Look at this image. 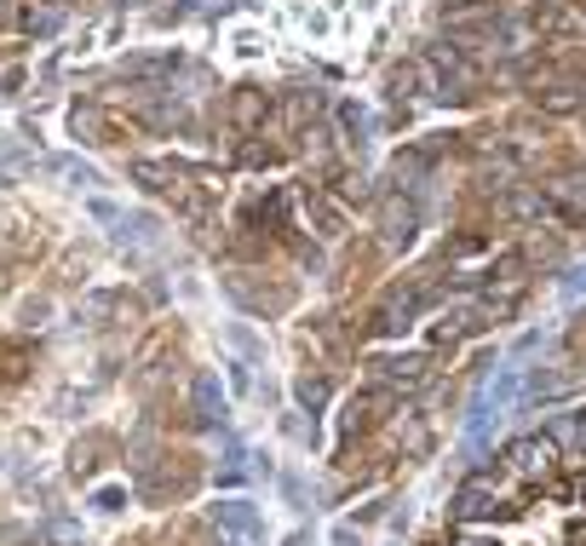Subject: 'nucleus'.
Listing matches in <instances>:
<instances>
[{
  "mask_svg": "<svg viewBox=\"0 0 586 546\" xmlns=\"http://www.w3.org/2000/svg\"><path fill=\"white\" fill-rule=\"evenodd\" d=\"M241 161H248V167H276V161H288V150H282V145H259V133H248Z\"/></svg>",
  "mask_w": 586,
  "mask_h": 546,
  "instance_id": "13",
  "label": "nucleus"
},
{
  "mask_svg": "<svg viewBox=\"0 0 586 546\" xmlns=\"http://www.w3.org/2000/svg\"><path fill=\"white\" fill-rule=\"evenodd\" d=\"M115 449L110 437H87V443H75V477H92L98 467H104V455Z\"/></svg>",
  "mask_w": 586,
  "mask_h": 546,
  "instance_id": "12",
  "label": "nucleus"
},
{
  "mask_svg": "<svg viewBox=\"0 0 586 546\" xmlns=\"http://www.w3.org/2000/svg\"><path fill=\"white\" fill-rule=\"evenodd\" d=\"M547 208L563 219V225H586V167H575V173H558V178H547Z\"/></svg>",
  "mask_w": 586,
  "mask_h": 546,
  "instance_id": "5",
  "label": "nucleus"
},
{
  "mask_svg": "<svg viewBox=\"0 0 586 546\" xmlns=\"http://www.w3.org/2000/svg\"><path fill=\"white\" fill-rule=\"evenodd\" d=\"M133 178L145 185L150 196H161V201H173L185 219H208V196L219 190V178L208 173V167H178V161H133Z\"/></svg>",
  "mask_w": 586,
  "mask_h": 546,
  "instance_id": "1",
  "label": "nucleus"
},
{
  "mask_svg": "<svg viewBox=\"0 0 586 546\" xmlns=\"http://www.w3.org/2000/svg\"><path fill=\"white\" fill-rule=\"evenodd\" d=\"M322 397H328V380H322V374H299V402H311V409H316Z\"/></svg>",
  "mask_w": 586,
  "mask_h": 546,
  "instance_id": "14",
  "label": "nucleus"
},
{
  "mask_svg": "<svg viewBox=\"0 0 586 546\" xmlns=\"http://www.w3.org/2000/svg\"><path fill=\"white\" fill-rule=\"evenodd\" d=\"M386 409H391V392H386V386L362 392V397L346 402V420H339V432H346V437H369V432L386 426Z\"/></svg>",
  "mask_w": 586,
  "mask_h": 546,
  "instance_id": "6",
  "label": "nucleus"
},
{
  "mask_svg": "<svg viewBox=\"0 0 586 546\" xmlns=\"http://www.w3.org/2000/svg\"><path fill=\"white\" fill-rule=\"evenodd\" d=\"M374 369V386H426L432 380V357H420V351H409V357H374L369 362Z\"/></svg>",
  "mask_w": 586,
  "mask_h": 546,
  "instance_id": "7",
  "label": "nucleus"
},
{
  "mask_svg": "<svg viewBox=\"0 0 586 546\" xmlns=\"http://www.w3.org/2000/svg\"><path fill=\"white\" fill-rule=\"evenodd\" d=\"M35 369V346L29 339H0V386H17Z\"/></svg>",
  "mask_w": 586,
  "mask_h": 546,
  "instance_id": "11",
  "label": "nucleus"
},
{
  "mask_svg": "<svg viewBox=\"0 0 586 546\" xmlns=\"http://www.w3.org/2000/svg\"><path fill=\"white\" fill-rule=\"evenodd\" d=\"M529 24L540 40H552V47H581L586 40V0H535Z\"/></svg>",
  "mask_w": 586,
  "mask_h": 546,
  "instance_id": "2",
  "label": "nucleus"
},
{
  "mask_svg": "<svg viewBox=\"0 0 586 546\" xmlns=\"http://www.w3.org/2000/svg\"><path fill=\"white\" fill-rule=\"evenodd\" d=\"M271 92H259V87H236L230 92V121H236V127L241 133H259V127H265V121H271Z\"/></svg>",
  "mask_w": 586,
  "mask_h": 546,
  "instance_id": "9",
  "label": "nucleus"
},
{
  "mask_svg": "<svg viewBox=\"0 0 586 546\" xmlns=\"http://www.w3.org/2000/svg\"><path fill=\"white\" fill-rule=\"evenodd\" d=\"M230 294H236L248 311H282V306L294 299L288 288H259V282H248V276H230Z\"/></svg>",
  "mask_w": 586,
  "mask_h": 546,
  "instance_id": "10",
  "label": "nucleus"
},
{
  "mask_svg": "<svg viewBox=\"0 0 586 546\" xmlns=\"http://www.w3.org/2000/svg\"><path fill=\"white\" fill-rule=\"evenodd\" d=\"M414 225H420L414 201H402V196H379V248H402V241L414 236Z\"/></svg>",
  "mask_w": 586,
  "mask_h": 546,
  "instance_id": "8",
  "label": "nucleus"
},
{
  "mask_svg": "<svg viewBox=\"0 0 586 546\" xmlns=\"http://www.w3.org/2000/svg\"><path fill=\"white\" fill-rule=\"evenodd\" d=\"M70 127H75L80 145H127V138H133V121L110 115L104 104H80V110L70 115Z\"/></svg>",
  "mask_w": 586,
  "mask_h": 546,
  "instance_id": "3",
  "label": "nucleus"
},
{
  "mask_svg": "<svg viewBox=\"0 0 586 546\" xmlns=\"http://www.w3.org/2000/svg\"><path fill=\"white\" fill-rule=\"evenodd\" d=\"M196 489V467H190V455H161V467H150L145 460V495L150 500H178V495H190Z\"/></svg>",
  "mask_w": 586,
  "mask_h": 546,
  "instance_id": "4",
  "label": "nucleus"
}]
</instances>
